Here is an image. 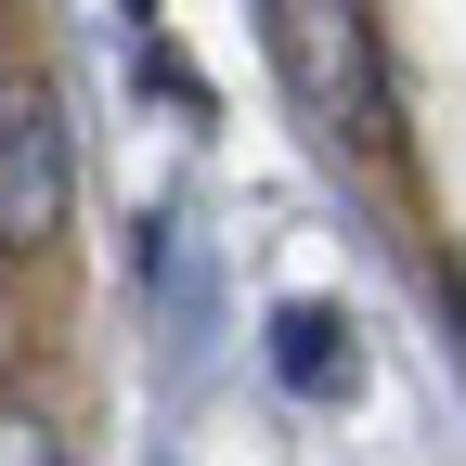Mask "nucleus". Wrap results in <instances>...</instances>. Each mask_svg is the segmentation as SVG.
Returning a JSON list of instances; mask_svg holds the SVG:
<instances>
[{
    "instance_id": "3",
    "label": "nucleus",
    "mask_w": 466,
    "mask_h": 466,
    "mask_svg": "<svg viewBox=\"0 0 466 466\" xmlns=\"http://www.w3.org/2000/svg\"><path fill=\"white\" fill-rule=\"evenodd\" d=\"M337 337H350V324L311 311V299H299V311H272V363H285V389H337V376H350V350H337Z\"/></svg>"
},
{
    "instance_id": "2",
    "label": "nucleus",
    "mask_w": 466,
    "mask_h": 466,
    "mask_svg": "<svg viewBox=\"0 0 466 466\" xmlns=\"http://www.w3.org/2000/svg\"><path fill=\"white\" fill-rule=\"evenodd\" d=\"M78 208V130H66V91L52 78H0V247L39 259Z\"/></svg>"
},
{
    "instance_id": "1",
    "label": "nucleus",
    "mask_w": 466,
    "mask_h": 466,
    "mask_svg": "<svg viewBox=\"0 0 466 466\" xmlns=\"http://www.w3.org/2000/svg\"><path fill=\"white\" fill-rule=\"evenodd\" d=\"M259 39H272V78H285V104H299L324 143H350V156H389V143H401L376 0H259Z\"/></svg>"
},
{
    "instance_id": "4",
    "label": "nucleus",
    "mask_w": 466,
    "mask_h": 466,
    "mask_svg": "<svg viewBox=\"0 0 466 466\" xmlns=\"http://www.w3.org/2000/svg\"><path fill=\"white\" fill-rule=\"evenodd\" d=\"M66 441H52V415L39 401H0V466H52Z\"/></svg>"
}]
</instances>
